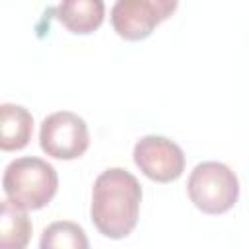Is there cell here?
Here are the masks:
<instances>
[{
    "mask_svg": "<svg viewBox=\"0 0 249 249\" xmlns=\"http://www.w3.org/2000/svg\"><path fill=\"white\" fill-rule=\"evenodd\" d=\"M140 202L138 179L123 167H109L93 183L91 222L105 237L123 239L138 224Z\"/></svg>",
    "mask_w": 249,
    "mask_h": 249,
    "instance_id": "1",
    "label": "cell"
},
{
    "mask_svg": "<svg viewBox=\"0 0 249 249\" xmlns=\"http://www.w3.org/2000/svg\"><path fill=\"white\" fill-rule=\"evenodd\" d=\"M6 200L21 210H39L47 206L58 189L56 169L33 156L12 160L2 177Z\"/></svg>",
    "mask_w": 249,
    "mask_h": 249,
    "instance_id": "2",
    "label": "cell"
},
{
    "mask_svg": "<svg viewBox=\"0 0 249 249\" xmlns=\"http://www.w3.org/2000/svg\"><path fill=\"white\" fill-rule=\"evenodd\" d=\"M191 202L204 214H224L237 202L239 181L222 161L198 163L187 181Z\"/></svg>",
    "mask_w": 249,
    "mask_h": 249,
    "instance_id": "3",
    "label": "cell"
},
{
    "mask_svg": "<svg viewBox=\"0 0 249 249\" xmlns=\"http://www.w3.org/2000/svg\"><path fill=\"white\" fill-rule=\"evenodd\" d=\"M41 150L56 160H76L89 146L86 121L72 111H56L43 119L39 130Z\"/></svg>",
    "mask_w": 249,
    "mask_h": 249,
    "instance_id": "4",
    "label": "cell"
},
{
    "mask_svg": "<svg viewBox=\"0 0 249 249\" xmlns=\"http://www.w3.org/2000/svg\"><path fill=\"white\" fill-rule=\"evenodd\" d=\"M177 8L175 0H119L111 8V25L126 41H142Z\"/></svg>",
    "mask_w": 249,
    "mask_h": 249,
    "instance_id": "5",
    "label": "cell"
},
{
    "mask_svg": "<svg viewBox=\"0 0 249 249\" xmlns=\"http://www.w3.org/2000/svg\"><path fill=\"white\" fill-rule=\"evenodd\" d=\"M138 169L156 183H171L185 171L183 150L165 136H142L132 152Z\"/></svg>",
    "mask_w": 249,
    "mask_h": 249,
    "instance_id": "6",
    "label": "cell"
},
{
    "mask_svg": "<svg viewBox=\"0 0 249 249\" xmlns=\"http://www.w3.org/2000/svg\"><path fill=\"white\" fill-rule=\"evenodd\" d=\"M33 134L31 113L16 103L0 105V148L4 152L21 150L29 144Z\"/></svg>",
    "mask_w": 249,
    "mask_h": 249,
    "instance_id": "7",
    "label": "cell"
},
{
    "mask_svg": "<svg viewBox=\"0 0 249 249\" xmlns=\"http://www.w3.org/2000/svg\"><path fill=\"white\" fill-rule=\"evenodd\" d=\"M105 16V4L101 0H68L56 6V19L72 33H93Z\"/></svg>",
    "mask_w": 249,
    "mask_h": 249,
    "instance_id": "8",
    "label": "cell"
},
{
    "mask_svg": "<svg viewBox=\"0 0 249 249\" xmlns=\"http://www.w3.org/2000/svg\"><path fill=\"white\" fill-rule=\"evenodd\" d=\"M10 200L2 202L0 214V249H25L31 239V220Z\"/></svg>",
    "mask_w": 249,
    "mask_h": 249,
    "instance_id": "9",
    "label": "cell"
},
{
    "mask_svg": "<svg viewBox=\"0 0 249 249\" xmlns=\"http://www.w3.org/2000/svg\"><path fill=\"white\" fill-rule=\"evenodd\" d=\"M39 249H89V239L76 222L58 220L43 230Z\"/></svg>",
    "mask_w": 249,
    "mask_h": 249,
    "instance_id": "10",
    "label": "cell"
}]
</instances>
